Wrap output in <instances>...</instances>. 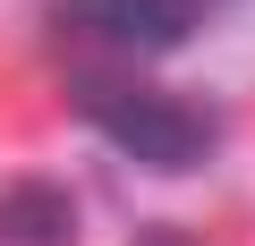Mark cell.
Wrapping results in <instances>:
<instances>
[{
    "mask_svg": "<svg viewBox=\"0 0 255 246\" xmlns=\"http://www.w3.org/2000/svg\"><path fill=\"white\" fill-rule=\"evenodd\" d=\"M0 246H77V195L51 178L0 187Z\"/></svg>",
    "mask_w": 255,
    "mask_h": 246,
    "instance_id": "2",
    "label": "cell"
},
{
    "mask_svg": "<svg viewBox=\"0 0 255 246\" xmlns=\"http://www.w3.org/2000/svg\"><path fill=\"white\" fill-rule=\"evenodd\" d=\"M68 26H94V34H119V43H145V0H60Z\"/></svg>",
    "mask_w": 255,
    "mask_h": 246,
    "instance_id": "3",
    "label": "cell"
},
{
    "mask_svg": "<svg viewBox=\"0 0 255 246\" xmlns=\"http://www.w3.org/2000/svg\"><path fill=\"white\" fill-rule=\"evenodd\" d=\"M94 128L128 162H153V170H196L213 153V110L204 102H179V93H153V85H128Z\"/></svg>",
    "mask_w": 255,
    "mask_h": 246,
    "instance_id": "1",
    "label": "cell"
},
{
    "mask_svg": "<svg viewBox=\"0 0 255 246\" xmlns=\"http://www.w3.org/2000/svg\"><path fill=\"white\" fill-rule=\"evenodd\" d=\"M136 246H204V238H196V229H179V221H145V229H136Z\"/></svg>",
    "mask_w": 255,
    "mask_h": 246,
    "instance_id": "4",
    "label": "cell"
}]
</instances>
